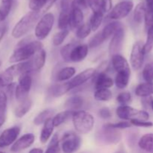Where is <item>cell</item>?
<instances>
[{"label": "cell", "instance_id": "1", "mask_svg": "<svg viewBox=\"0 0 153 153\" xmlns=\"http://www.w3.org/2000/svg\"><path fill=\"white\" fill-rule=\"evenodd\" d=\"M41 49H43V44L40 40L25 41V39L19 42L9 58V62L19 63L28 61Z\"/></svg>", "mask_w": 153, "mask_h": 153}, {"label": "cell", "instance_id": "2", "mask_svg": "<svg viewBox=\"0 0 153 153\" xmlns=\"http://www.w3.org/2000/svg\"><path fill=\"white\" fill-rule=\"evenodd\" d=\"M40 11H30L24 15L12 29L11 35L14 38L18 39L23 37L31 31L37 24L40 18Z\"/></svg>", "mask_w": 153, "mask_h": 153}, {"label": "cell", "instance_id": "3", "mask_svg": "<svg viewBox=\"0 0 153 153\" xmlns=\"http://www.w3.org/2000/svg\"><path fill=\"white\" fill-rule=\"evenodd\" d=\"M72 120L76 131L82 134L91 132L94 128L95 122L94 117L91 114L82 110L73 112Z\"/></svg>", "mask_w": 153, "mask_h": 153}, {"label": "cell", "instance_id": "4", "mask_svg": "<svg viewBox=\"0 0 153 153\" xmlns=\"http://www.w3.org/2000/svg\"><path fill=\"white\" fill-rule=\"evenodd\" d=\"M55 17L52 13H46L37 22L34 30L35 37L39 40H44L48 37L53 27Z\"/></svg>", "mask_w": 153, "mask_h": 153}, {"label": "cell", "instance_id": "5", "mask_svg": "<svg viewBox=\"0 0 153 153\" xmlns=\"http://www.w3.org/2000/svg\"><path fill=\"white\" fill-rule=\"evenodd\" d=\"M116 114L118 117L123 120H147L149 118V114L145 111L138 110L126 105L119 106L117 108Z\"/></svg>", "mask_w": 153, "mask_h": 153}, {"label": "cell", "instance_id": "6", "mask_svg": "<svg viewBox=\"0 0 153 153\" xmlns=\"http://www.w3.org/2000/svg\"><path fill=\"white\" fill-rule=\"evenodd\" d=\"M32 85V77L31 73H25L19 76V82L15 88V97L19 102L28 97Z\"/></svg>", "mask_w": 153, "mask_h": 153}, {"label": "cell", "instance_id": "7", "mask_svg": "<svg viewBox=\"0 0 153 153\" xmlns=\"http://www.w3.org/2000/svg\"><path fill=\"white\" fill-rule=\"evenodd\" d=\"M82 139L74 132H67L61 140V149L64 153H74L79 149Z\"/></svg>", "mask_w": 153, "mask_h": 153}, {"label": "cell", "instance_id": "8", "mask_svg": "<svg viewBox=\"0 0 153 153\" xmlns=\"http://www.w3.org/2000/svg\"><path fill=\"white\" fill-rule=\"evenodd\" d=\"M134 4L131 1H123L117 3L108 14V18L114 20H119L126 17L132 10Z\"/></svg>", "mask_w": 153, "mask_h": 153}, {"label": "cell", "instance_id": "9", "mask_svg": "<svg viewBox=\"0 0 153 153\" xmlns=\"http://www.w3.org/2000/svg\"><path fill=\"white\" fill-rule=\"evenodd\" d=\"M144 49L143 43L141 41H137L133 45L130 54V64L134 70H140L144 61Z\"/></svg>", "mask_w": 153, "mask_h": 153}, {"label": "cell", "instance_id": "10", "mask_svg": "<svg viewBox=\"0 0 153 153\" xmlns=\"http://www.w3.org/2000/svg\"><path fill=\"white\" fill-rule=\"evenodd\" d=\"M120 131L116 128H111L105 125L102 128L98 137L100 140L105 144H116L121 140Z\"/></svg>", "mask_w": 153, "mask_h": 153}, {"label": "cell", "instance_id": "11", "mask_svg": "<svg viewBox=\"0 0 153 153\" xmlns=\"http://www.w3.org/2000/svg\"><path fill=\"white\" fill-rule=\"evenodd\" d=\"M20 133V127L14 126L7 128L0 134V148L7 147L13 144Z\"/></svg>", "mask_w": 153, "mask_h": 153}, {"label": "cell", "instance_id": "12", "mask_svg": "<svg viewBox=\"0 0 153 153\" xmlns=\"http://www.w3.org/2000/svg\"><path fill=\"white\" fill-rule=\"evenodd\" d=\"M124 37H125V31L123 27L120 28L113 36L108 46V52L111 56L116 54H119L122 49L123 44Z\"/></svg>", "mask_w": 153, "mask_h": 153}, {"label": "cell", "instance_id": "13", "mask_svg": "<svg viewBox=\"0 0 153 153\" xmlns=\"http://www.w3.org/2000/svg\"><path fill=\"white\" fill-rule=\"evenodd\" d=\"M96 74V70L94 68H88L82 71V73H79L76 75L75 77L72 78L70 81H69V84L73 90V88H78V87L81 86L85 82H88L91 79L94 78V76Z\"/></svg>", "mask_w": 153, "mask_h": 153}, {"label": "cell", "instance_id": "14", "mask_svg": "<svg viewBox=\"0 0 153 153\" xmlns=\"http://www.w3.org/2000/svg\"><path fill=\"white\" fill-rule=\"evenodd\" d=\"M35 140V136L31 133H27L21 136L12 144L10 151L12 152H19L30 147Z\"/></svg>", "mask_w": 153, "mask_h": 153}, {"label": "cell", "instance_id": "15", "mask_svg": "<svg viewBox=\"0 0 153 153\" xmlns=\"http://www.w3.org/2000/svg\"><path fill=\"white\" fill-rule=\"evenodd\" d=\"M88 51L89 47L87 44H76L70 52V62H80L85 60L88 56Z\"/></svg>", "mask_w": 153, "mask_h": 153}, {"label": "cell", "instance_id": "16", "mask_svg": "<svg viewBox=\"0 0 153 153\" xmlns=\"http://www.w3.org/2000/svg\"><path fill=\"white\" fill-rule=\"evenodd\" d=\"M95 89H109L114 85V80L105 73H99L95 76Z\"/></svg>", "mask_w": 153, "mask_h": 153}, {"label": "cell", "instance_id": "17", "mask_svg": "<svg viewBox=\"0 0 153 153\" xmlns=\"http://www.w3.org/2000/svg\"><path fill=\"white\" fill-rule=\"evenodd\" d=\"M111 64L113 69L117 73L120 71H130L131 70L127 60L120 54L112 55Z\"/></svg>", "mask_w": 153, "mask_h": 153}, {"label": "cell", "instance_id": "18", "mask_svg": "<svg viewBox=\"0 0 153 153\" xmlns=\"http://www.w3.org/2000/svg\"><path fill=\"white\" fill-rule=\"evenodd\" d=\"M84 14L82 9L74 7L70 12V27L73 29H77L83 25Z\"/></svg>", "mask_w": 153, "mask_h": 153}, {"label": "cell", "instance_id": "19", "mask_svg": "<svg viewBox=\"0 0 153 153\" xmlns=\"http://www.w3.org/2000/svg\"><path fill=\"white\" fill-rule=\"evenodd\" d=\"M46 53L44 49H41L37 52L32 58H30L29 61L31 62L32 72L39 71L41 70L46 63Z\"/></svg>", "mask_w": 153, "mask_h": 153}, {"label": "cell", "instance_id": "20", "mask_svg": "<svg viewBox=\"0 0 153 153\" xmlns=\"http://www.w3.org/2000/svg\"><path fill=\"white\" fill-rule=\"evenodd\" d=\"M121 28H123V24L120 22L113 21V22L108 23L100 32H101L103 39L105 41L109 37H112Z\"/></svg>", "mask_w": 153, "mask_h": 153}, {"label": "cell", "instance_id": "21", "mask_svg": "<svg viewBox=\"0 0 153 153\" xmlns=\"http://www.w3.org/2000/svg\"><path fill=\"white\" fill-rule=\"evenodd\" d=\"M72 89L68 82H64V83L59 82V83L52 85L49 89V92L52 97H60L68 93Z\"/></svg>", "mask_w": 153, "mask_h": 153}, {"label": "cell", "instance_id": "22", "mask_svg": "<svg viewBox=\"0 0 153 153\" xmlns=\"http://www.w3.org/2000/svg\"><path fill=\"white\" fill-rule=\"evenodd\" d=\"M54 128L55 126L52 123V118H49L43 123V126L40 136V140L42 143H46L49 140L53 133Z\"/></svg>", "mask_w": 153, "mask_h": 153}, {"label": "cell", "instance_id": "23", "mask_svg": "<svg viewBox=\"0 0 153 153\" xmlns=\"http://www.w3.org/2000/svg\"><path fill=\"white\" fill-rule=\"evenodd\" d=\"M32 106V101L31 99L27 97L25 100L19 102V104L17 107L15 108L14 114L16 117L22 118L28 113L31 108Z\"/></svg>", "mask_w": 153, "mask_h": 153}, {"label": "cell", "instance_id": "24", "mask_svg": "<svg viewBox=\"0 0 153 153\" xmlns=\"http://www.w3.org/2000/svg\"><path fill=\"white\" fill-rule=\"evenodd\" d=\"M131 76V70L130 71H120L117 73L114 79V84L117 88L119 89H124L128 85Z\"/></svg>", "mask_w": 153, "mask_h": 153}, {"label": "cell", "instance_id": "25", "mask_svg": "<svg viewBox=\"0 0 153 153\" xmlns=\"http://www.w3.org/2000/svg\"><path fill=\"white\" fill-rule=\"evenodd\" d=\"M84 99L81 96L74 95L70 97L66 101L64 106L67 108V110L76 111L77 110L80 109L84 105Z\"/></svg>", "mask_w": 153, "mask_h": 153}, {"label": "cell", "instance_id": "26", "mask_svg": "<svg viewBox=\"0 0 153 153\" xmlns=\"http://www.w3.org/2000/svg\"><path fill=\"white\" fill-rule=\"evenodd\" d=\"M135 94L140 97H148L153 94V82H144L137 85L135 88Z\"/></svg>", "mask_w": 153, "mask_h": 153}, {"label": "cell", "instance_id": "27", "mask_svg": "<svg viewBox=\"0 0 153 153\" xmlns=\"http://www.w3.org/2000/svg\"><path fill=\"white\" fill-rule=\"evenodd\" d=\"M76 69L73 67H66L61 68L56 74V81L58 82H63L70 80L76 74Z\"/></svg>", "mask_w": 153, "mask_h": 153}, {"label": "cell", "instance_id": "28", "mask_svg": "<svg viewBox=\"0 0 153 153\" xmlns=\"http://www.w3.org/2000/svg\"><path fill=\"white\" fill-rule=\"evenodd\" d=\"M138 146L146 152L153 153V134L149 133L140 137L138 142Z\"/></svg>", "mask_w": 153, "mask_h": 153}, {"label": "cell", "instance_id": "29", "mask_svg": "<svg viewBox=\"0 0 153 153\" xmlns=\"http://www.w3.org/2000/svg\"><path fill=\"white\" fill-rule=\"evenodd\" d=\"M73 111L66 110L64 111H61L58 113L53 118H52V123L55 127L60 126L61 124L65 123L66 121L68 120L70 117H72L73 114Z\"/></svg>", "mask_w": 153, "mask_h": 153}, {"label": "cell", "instance_id": "30", "mask_svg": "<svg viewBox=\"0 0 153 153\" xmlns=\"http://www.w3.org/2000/svg\"><path fill=\"white\" fill-rule=\"evenodd\" d=\"M55 110L52 108H47L40 112L34 118L33 123L35 126H40L44 123L46 120L52 118V116L54 114Z\"/></svg>", "mask_w": 153, "mask_h": 153}, {"label": "cell", "instance_id": "31", "mask_svg": "<svg viewBox=\"0 0 153 153\" xmlns=\"http://www.w3.org/2000/svg\"><path fill=\"white\" fill-rule=\"evenodd\" d=\"M13 4V0H1L0 4V22L5 20L8 16L12 6Z\"/></svg>", "mask_w": 153, "mask_h": 153}, {"label": "cell", "instance_id": "32", "mask_svg": "<svg viewBox=\"0 0 153 153\" xmlns=\"http://www.w3.org/2000/svg\"><path fill=\"white\" fill-rule=\"evenodd\" d=\"M146 12H145L144 20L146 26L148 28L153 25V0H146Z\"/></svg>", "mask_w": 153, "mask_h": 153}, {"label": "cell", "instance_id": "33", "mask_svg": "<svg viewBox=\"0 0 153 153\" xmlns=\"http://www.w3.org/2000/svg\"><path fill=\"white\" fill-rule=\"evenodd\" d=\"M103 18H104V13L103 12L93 13L89 22L90 26H91L92 31H97L100 28L103 21Z\"/></svg>", "mask_w": 153, "mask_h": 153}, {"label": "cell", "instance_id": "34", "mask_svg": "<svg viewBox=\"0 0 153 153\" xmlns=\"http://www.w3.org/2000/svg\"><path fill=\"white\" fill-rule=\"evenodd\" d=\"M94 96L97 101L108 102L111 100L113 94L109 89H98L96 90Z\"/></svg>", "mask_w": 153, "mask_h": 153}, {"label": "cell", "instance_id": "35", "mask_svg": "<svg viewBox=\"0 0 153 153\" xmlns=\"http://www.w3.org/2000/svg\"><path fill=\"white\" fill-rule=\"evenodd\" d=\"M70 13L61 11L58 20V27L60 30L68 29L70 27Z\"/></svg>", "mask_w": 153, "mask_h": 153}, {"label": "cell", "instance_id": "36", "mask_svg": "<svg viewBox=\"0 0 153 153\" xmlns=\"http://www.w3.org/2000/svg\"><path fill=\"white\" fill-rule=\"evenodd\" d=\"M45 153H61V148H60L58 133H55L52 136L50 143L48 145V147Z\"/></svg>", "mask_w": 153, "mask_h": 153}, {"label": "cell", "instance_id": "37", "mask_svg": "<svg viewBox=\"0 0 153 153\" xmlns=\"http://www.w3.org/2000/svg\"><path fill=\"white\" fill-rule=\"evenodd\" d=\"M13 78L14 76L7 70V68L3 73H1L0 74V90L13 83Z\"/></svg>", "mask_w": 153, "mask_h": 153}, {"label": "cell", "instance_id": "38", "mask_svg": "<svg viewBox=\"0 0 153 153\" xmlns=\"http://www.w3.org/2000/svg\"><path fill=\"white\" fill-rule=\"evenodd\" d=\"M145 12H146V7L145 4L143 2H140L136 6L134 11V20L137 23H141L144 19Z\"/></svg>", "mask_w": 153, "mask_h": 153}, {"label": "cell", "instance_id": "39", "mask_svg": "<svg viewBox=\"0 0 153 153\" xmlns=\"http://www.w3.org/2000/svg\"><path fill=\"white\" fill-rule=\"evenodd\" d=\"M69 34V30H61L55 33L52 37V43L55 46H58L62 44Z\"/></svg>", "mask_w": 153, "mask_h": 153}, {"label": "cell", "instance_id": "40", "mask_svg": "<svg viewBox=\"0 0 153 153\" xmlns=\"http://www.w3.org/2000/svg\"><path fill=\"white\" fill-rule=\"evenodd\" d=\"M88 7H91L93 13L96 12H103V4L104 0H85Z\"/></svg>", "mask_w": 153, "mask_h": 153}, {"label": "cell", "instance_id": "41", "mask_svg": "<svg viewBox=\"0 0 153 153\" xmlns=\"http://www.w3.org/2000/svg\"><path fill=\"white\" fill-rule=\"evenodd\" d=\"M91 28L89 23H84L79 28L76 29V37L79 39L83 40L86 38L91 32Z\"/></svg>", "mask_w": 153, "mask_h": 153}, {"label": "cell", "instance_id": "42", "mask_svg": "<svg viewBox=\"0 0 153 153\" xmlns=\"http://www.w3.org/2000/svg\"><path fill=\"white\" fill-rule=\"evenodd\" d=\"M142 76L146 82H153V61L145 65L142 72Z\"/></svg>", "mask_w": 153, "mask_h": 153}, {"label": "cell", "instance_id": "43", "mask_svg": "<svg viewBox=\"0 0 153 153\" xmlns=\"http://www.w3.org/2000/svg\"><path fill=\"white\" fill-rule=\"evenodd\" d=\"M153 48V25L148 28L147 37L146 43L143 44V49L145 54L149 53Z\"/></svg>", "mask_w": 153, "mask_h": 153}, {"label": "cell", "instance_id": "44", "mask_svg": "<svg viewBox=\"0 0 153 153\" xmlns=\"http://www.w3.org/2000/svg\"><path fill=\"white\" fill-rule=\"evenodd\" d=\"M76 45V44L75 43H68V44L64 45V46L61 48V50H60V53H61V56L62 57V58L64 59V61H66V62H70V52H71V50Z\"/></svg>", "mask_w": 153, "mask_h": 153}, {"label": "cell", "instance_id": "45", "mask_svg": "<svg viewBox=\"0 0 153 153\" xmlns=\"http://www.w3.org/2000/svg\"><path fill=\"white\" fill-rule=\"evenodd\" d=\"M104 42L105 40L103 39L102 36L101 34V32L100 31V32H98L97 34H95V35L90 40L88 46L89 48L93 49V48L98 47L99 46H100V45L102 43H104Z\"/></svg>", "mask_w": 153, "mask_h": 153}, {"label": "cell", "instance_id": "46", "mask_svg": "<svg viewBox=\"0 0 153 153\" xmlns=\"http://www.w3.org/2000/svg\"><path fill=\"white\" fill-rule=\"evenodd\" d=\"M48 0H30L29 8L32 11H40L42 8H44Z\"/></svg>", "mask_w": 153, "mask_h": 153}, {"label": "cell", "instance_id": "47", "mask_svg": "<svg viewBox=\"0 0 153 153\" xmlns=\"http://www.w3.org/2000/svg\"><path fill=\"white\" fill-rule=\"evenodd\" d=\"M7 104V96L3 91H0V117L4 116Z\"/></svg>", "mask_w": 153, "mask_h": 153}, {"label": "cell", "instance_id": "48", "mask_svg": "<svg viewBox=\"0 0 153 153\" xmlns=\"http://www.w3.org/2000/svg\"><path fill=\"white\" fill-rule=\"evenodd\" d=\"M131 100V95L129 92H123L118 94L117 97V102L120 103L123 105L130 102Z\"/></svg>", "mask_w": 153, "mask_h": 153}, {"label": "cell", "instance_id": "49", "mask_svg": "<svg viewBox=\"0 0 153 153\" xmlns=\"http://www.w3.org/2000/svg\"><path fill=\"white\" fill-rule=\"evenodd\" d=\"M74 0H61V11L69 12L70 13L73 8Z\"/></svg>", "mask_w": 153, "mask_h": 153}, {"label": "cell", "instance_id": "50", "mask_svg": "<svg viewBox=\"0 0 153 153\" xmlns=\"http://www.w3.org/2000/svg\"><path fill=\"white\" fill-rule=\"evenodd\" d=\"M106 125L111 128H116L118 130L124 129V128H129L131 126V124L130 123V122H127V121H121V122L116 123H108Z\"/></svg>", "mask_w": 153, "mask_h": 153}, {"label": "cell", "instance_id": "51", "mask_svg": "<svg viewBox=\"0 0 153 153\" xmlns=\"http://www.w3.org/2000/svg\"><path fill=\"white\" fill-rule=\"evenodd\" d=\"M130 123L131 124V126L145 127V128L153 126V123L152 122H148L146 120H130Z\"/></svg>", "mask_w": 153, "mask_h": 153}, {"label": "cell", "instance_id": "52", "mask_svg": "<svg viewBox=\"0 0 153 153\" xmlns=\"http://www.w3.org/2000/svg\"><path fill=\"white\" fill-rule=\"evenodd\" d=\"M99 115H100V117L104 120L110 119L111 117V112L110 109L105 107L99 111Z\"/></svg>", "mask_w": 153, "mask_h": 153}, {"label": "cell", "instance_id": "53", "mask_svg": "<svg viewBox=\"0 0 153 153\" xmlns=\"http://www.w3.org/2000/svg\"><path fill=\"white\" fill-rule=\"evenodd\" d=\"M112 9V1L111 0H104V4H103V11L104 13L110 11Z\"/></svg>", "mask_w": 153, "mask_h": 153}, {"label": "cell", "instance_id": "54", "mask_svg": "<svg viewBox=\"0 0 153 153\" xmlns=\"http://www.w3.org/2000/svg\"><path fill=\"white\" fill-rule=\"evenodd\" d=\"M7 31V25H3L0 27V42L2 40L3 37H4V35H5Z\"/></svg>", "mask_w": 153, "mask_h": 153}, {"label": "cell", "instance_id": "55", "mask_svg": "<svg viewBox=\"0 0 153 153\" xmlns=\"http://www.w3.org/2000/svg\"><path fill=\"white\" fill-rule=\"evenodd\" d=\"M56 1L57 0H48L46 5H45L44 7V10H43V11H46V10H49V9L54 4H55V2H56Z\"/></svg>", "mask_w": 153, "mask_h": 153}, {"label": "cell", "instance_id": "56", "mask_svg": "<svg viewBox=\"0 0 153 153\" xmlns=\"http://www.w3.org/2000/svg\"><path fill=\"white\" fill-rule=\"evenodd\" d=\"M28 153H43V151L40 148H34V149H31Z\"/></svg>", "mask_w": 153, "mask_h": 153}, {"label": "cell", "instance_id": "57", "mask_svg": "<svg viewBox=\"0 0 153 153\" xmlns=\"http://www.w3.org/2000/svg\"><path fill=\"white\" fill-rule=\"evenodd\" d=\"M4 122H5V117L4 116L0 117V128H1V127L2 126V125L4 124Z\"/></svg>", "mask_w": 153, "mask_h": 153}, {"label": "cell", "instance_id": "58", "mask_svg": "<svg viewBox=\"0 0 153 153\" xmlns=\"http://www.w3.org/2000/svg\"><path fill=\"white\" fill-rule=\"evenodd\" d=\"M115 153H124V152H123V151H122V150H119V151H117V152H116Z\"/></svg>", "mask_w": 153, "mask_h": 153}, {"label": "cell", "instance_id": "59", "mask_svg": "<svg viewBox=\"0 0 153 153\" xmlns=\"http://www.w3.org/2000/svg\"><path fill=\"white\" fill-rule=\"evenodd\" d=\"M150 104H151V108H152V111H153V100H152V102H151Z\"/></svg>", "mask_w": 153, "mask_h": 153}, {"label": "cell", "instance_id": "60", "mask_svg": "<svg viewBox=\"0 0 153 153\" xmlns=\"http://www.w3.org/2000/svg\"><path fill=\"white\" fill-rule=\"evenodd\" d=\"M0 153H5V152H2L1 150H0Z\"/></svg>", "mask_w": 153, "mask_h": 153}, {"label": "cell", "instance_id": "61", "mask_svg": "<svg viewBox=\"0 0 153 153\" xmlns=\"http://www.w3.org/2000/svg\"><path fill=\"white\" fill-rule=\"evenodd\" d=\"M1 61H0V67H1Z\"/></svg>", "mask_w": 153, "mask_h": 153}]
</instances>
